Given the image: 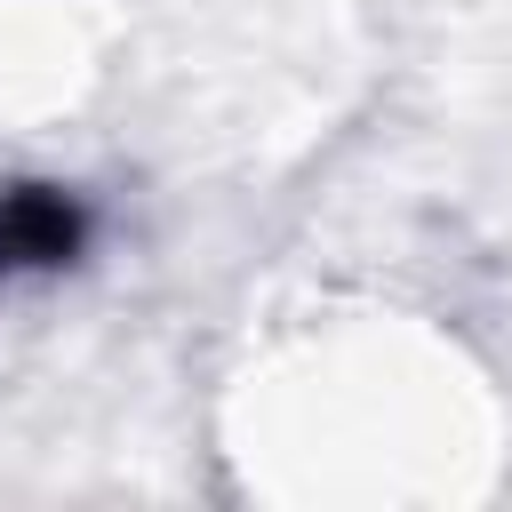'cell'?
Instances as JSON below:
<instances>
[{"label": "cell", "instance_id": "1", "mask_svg": "<svg viewBox=\"0 0 512 512\" xmlns=\"http://www.w3.org/2000/svg\"><path fill=\"white\" fill-rule=\"evenodd\" d=\"M88 232H96V216L72 184H40V176L0 184V288L80 264Z\"/></svg>", "mask_w": 512, "mask_h": 512}]
</instances>
